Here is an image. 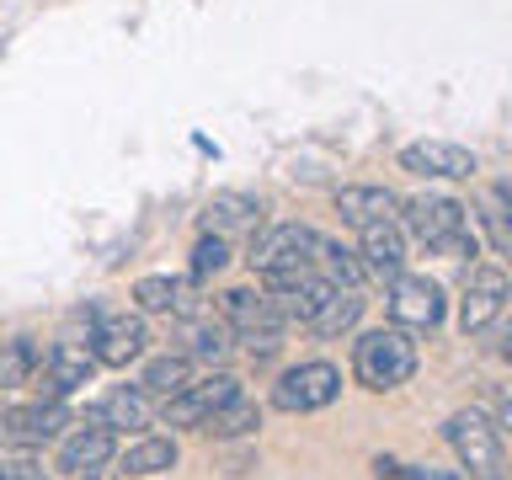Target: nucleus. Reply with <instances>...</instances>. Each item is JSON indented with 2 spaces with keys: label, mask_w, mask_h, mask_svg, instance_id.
<instances>
[{
  "label": "nucleus",
  "mask_w": 512,
  "mask_h": 480,
  "mask_svg": "<svg viewBox=\"0 0 512 480\" xmlns=\"http://www.w3.org/2000/svg\"><path fill=\"white\" fill-rule=\"evenodd\" d=\"M0 480H48V475L32 454H22V459H0Z\"/></svg>",
  "instance_id": "29"
},
{
  "label": "nucleus",
  "mask_w": 512,
  "mask_h": 480,
  "mask_svg": "<svg viewBox=\"0 0 512 480\" xmlns=\"http://www.w3.org/2000/svg\"><path fill=\"white\" fill-rule=\"evenodd\" d=\"M400 171L411 176H448V182H464V176H475V155L464 150L454 139H416L400 150Z\"/></svg>",
  "instance_id": "14"
},
{
  "label": "nucleus",
  "mask_w": 512,
  "mask_h": 480,
  "mask_svg": "<svg viewBox=\"0 0 512 480\" xmlns=\"http://www.w3.org/2000/svg\"><path fill=\"white\" fill-rule=\"evenodd\" d=\"M336 395H342V368L326 363V358H310V363L288 368V374H283L278 384H272V406L288 411V416L326 411Z\"/></svg>",
  "instance_id": "4"
},
{
  "label": "nucleus",
  "mask_w": 512,
  "mask_h": 480,
  "mask_svg": "<svg viewBox=\"0 0 512 480\" xmlns=\"http://www.w3.org/2000/svg\"><path fill=\"white\" fill-rule=\"evenodd\" d=\"M224 267H230V240L203 235L198 246H192V278H219Z\"/></svg>",
  "instance_id": "27"
},
{
  "label": "nucleus",
  "mask_w": 512,
  "mask_h": 480,
  "mask_svg": "<svg viewBox=\"0 0 512 480\" xmlns=\"http://www.w3.org/2000/svg\"><path fill=\"white\" fill-rule=\"evenodd\" d=\"M390 320L400 331H432L443 320V288L427 272H395L390 278Z\"/></svg>",
  "instance_id": "8"
},
{
  "label": "nucleus",
  "mask_w": 512,
  "mask_h": 480,
  "mask_svg": "<svg viewBox=\"0 0 512 480\" xmlns=\"http://www.w3.org/2000/svg\"><path fill=\"white\" fill-rule=\"evenodd\" d=\"M134 304L139 315H198V294L171 278V272H150V278L134 283Z\"/></svg>",
  "instance_id": "20"
},
{
  "label": "nucleus",
  "mask_w": 512,
  "mask_h": 480,
  "mask_svg": "<svg viewBox=\"0 0 512 480\" xmlns=\"http://www.w3.org/2000/svg\"><path fill=\"white\" fill-rule=\"evenodd\" d=\"M262 427V406L246 395H235V400H224V406L208 416V422L198 432H208V438H219V443H230V438H246V432Z\"/></svg>",
  "instance_id": "23"
},
{
  "label": "nucleus",
  "mask_w": 512,
  "mask_h": 480,
  "mask_svg": "<svg viewBox=\"0 0 512 480\" xmlns=\"http://www.w3.org/2000/svg\"><path fill=\"white\" fill-rule=\"evenodd\" d=\"M187 358H203V363H224V358H230V326H208V320H198V326H192L187 331Z\"/></svg>",
  "instance_id": "26"
},
{
  "label": "nucleus",
  "mask_w": 512,
  "mask_h": 480,
  "mask_svg": "<svg viewBox=\"0 0 512 480\" xmlns=\"http://www.w3.org/2000/svg\"><path fill=\"white\" fill-rule=\"evenodd\" d=\"M310 262H320V278L336 283V288H358V283L368 278L363 262H358V251L342 246V240H326V235L315 240V256H310Z\"/></svg>",
  "instance_id": "24"
},
{
  "label": "nucleus",
  "mask_w": 512,
  "mask_h": 480,
  "mask_svg": "<svg viewBox=\"0 0 512 480\" xmlns=\"http://www.w3.org/2000/svg\"><path fill=\"white\" fill-rule=\"evenodd\" d=\"M470 208H464L459 198H443V192H416V198H400V214H395V224H400V235L406 240H416L422 251H432V256H475L480 251V240H475V230H470Z\"/></svg>",
  "instance_id": "1"
},
{
  "label": "nucleus",
  "mask_w": 512,
  "mask_h": 480,
  "mask_svg": "<svg viewBox=\"0 0 512 480\" xmlns=\"http://www.w3.org/2000/svg\"><path fill=\"white\" fill-rule=\"evenodd\" d=\"M262 230V203L246 198V192H214V198L203 203V235H256Z\"/></svg>",
  "instance_id": "17"
},
{
  "label": "nucleus",
  "mask_w": 512,
  "mask_h": 480,
  "mask_svg": "<svg viewBox=\"0 0 512 480\" xmlns=\"http://www.w3.org/2000/svg\"><path fill=\"white\" fill-rule=\"evenodd\" d=\"M235 395H240L235 374H203V379H192L187 390H176L166 406H160V416H166L171 427H203L208 416H214L224 400H235Z\"/></svg>",
  "instance_id": "9"
},
{
  "label": "nucleus",
  "mask_w": 512,
  "mask_h": 480,
  "mask_svg": "<svg viewBox=\"0 0 512 480\" xmlns=\"http://www.w3.org/2000/svg\"><path fill=\"white\" fill-rule=\"evenodd\" d=\"M448 448L459 454V470L470 480H502V427L491 422L486 411H454L443 422Z\"/></svg>",
  "instance_id": "3"
},
{
  "label": "nucleus",
  "mask_w": 512,
  "mask_h": 480,
  "mask_svg": "<svg viewBox=\"0 0 512 480\" xmlns=\"http://www.w3.org/2000/svg\"><path fill=\"white\" fill-rule=\"evenodd\" d=\"M192 379H198V368H192V358H187V352H166V358H155L150 368H144L134 390H144V395H160V400H171L176 390H187Z\"/></svg>",
  "instance_id": "21"
},
{
  "label": "nucleus",
  "mask_w": 512,
  "mask_h": 480,
  "mask_svg": "<svg viewBox=\"0 0 512 480\" xmlns=\"http://www.w3.org/2000/svg\"><path fill=\"white\" fill-rule=\"evenodd\" d=\"M32 379H38L43 400H64V395L86 390L96 379V358H91V347H80V342H54L43 358V374H32Z\"/></svg>",
  "instance_id": "11"
},
{
  "label": "nucleus",
  "mask_w": 512,
  "mask_h": 480,
  "mask_svg": "<svg viewBox=\"0 0 512 480\" xmlns=\"http://www.w3.org/2000/svg\"><path fill=\"white\" fill-rule=\"evenodd\" d=\"M507 299H512L507 272L496 267V262L475 267L470 283H464V299H459V331H464V336H486L496 320L507 315Z\"/></svg>",
  "instance_id": "7"
},
{
  "label": "nucleus",
  "mask_w": 512,
  "mask_h": 480,
  "mask_svg": "<svg viewBox=\"0 0 512 480\" xmlns=\"http://www.w3.org/2000/svg\"><path fill=\"white\" fill-rule=\"evenodd\" d=\"M118 459V432H107V427H75V432H64V443H59V464L54 470L59 475H75V480H91V475H102L107 464Z\"/></svg>",
  "instance_id": "12"
},
{
  "label": "nucleus",
  "mask_w": 512,
  "mask_h": 480,
  "mask_svg": "<svg viewBox=\"0 0 512 480\" xmlns=\"http://www.w3.org/2000/svg\"><path fill=\"white\" fill-rule=\"evenodd\" d=\"M91 358L96 368H128L134 358H144L150 347V326H144L139 310H96V326H91Z\"/></svg>",
  "instance_id": "5"
},
{
  "label": "nucleus",
  "mask_w": 512,
  "mask_h": 480,
  "mask_svg": "<svg viewBox=\"0 0 512 480\" xmlns=\"http://www.w3.org/2000/svg\"><path fill=\"white\" fill-rule=\"evenodd\" d=\"M38 374V342L32 336H11L0 342V390H22Z\"/></svg>",
  "instance_id": "25"
},
{
  "label": "nucleus",
  "mask_w": 512,
  "mask_h": 480,
  "mask_svg": "<svg viewBox=\"0 0 512 480\" xmlns=\"http://www.w3.org/2000/svg\"><path fill=\"white\" fill-rule=\"evenodd\" d=\"M91 480H123V475H107V470H102V475H91Z\"/></svg>",
  "instance_id": "30"
},
{
  "label": "nucleus",
  "mask_w": 512,
  "mask_h": 480,
  "mask_svg": "<svg viewBox=\"0 0 512 480\" xmlns=\"http://www.w3.org/2000/svg\"><path fill=\"white\" fill-rule=\"evenodd\" d=\"M219 320L240 336H278L288 326L283 310L262 294V288H230V294H219Z\"/></svg>",
  "instance_id": "13"
},
{
  "label": "nucleus",
  "mask_w": 512,
  "mask_h": 480,
  "mask_svg": "<svg viewBox=\"0 0 512 480\" xmlns=\"http://www.w3.org/2000/svg\"><path fill=\"white\" fill-rule=\"evenodd\" d=\"M507 187H491V198L486 208H480V219H486V230H491V246L496 251H512V230H507Z\"/></svg>",
  "instance_id": "28"
},
{
  "label": "nucleus",
  "mask_w": 512,
  "mask_h": 480,
  "mask_svg": "<svg viewBox=\"0 0 512 480\" xmlns=\"http://www.w3.org/2000/svg\"><path fill=\"white\" fill-rule=\"evenodd\" d=\"M358 262L363 272H374V278H395V272H406V235H400L395 219L384 224H363L358 230Z\"/></svg>",
  "instance_id": "18"
},
{
  "label": "nucleus",
  "mask_w": 512,
  "mask_h": 480,
  "mask_svg": "<svg viewBox=\"0 0 512 480\" xmlns=\"http://www.w3.org/2000/svg\"><path fill=\"white\" fill-rule=\"evenodd\" d=\"M336 214H342V224H352V230H363V224L395 219L400 198L379 182H347V187H336Z\"/></svg>",
  "instance_id": "16"
},
{
  "label": "nucleus",
  "mask_w": 512,
  "mask_h": 480,
  "mask_svg": "<svg viewBox=\"0 0 512 480\" xmlns=\"http://www.w3.org/2000/svg\"><path fill=\"white\" fill-rule=\"evenodd\" d=\"M416 374V342L411 331L400 326H379V331H363L358 342H352V379L363 384V390H400Z\"/></svg>",
  "instance_id": "2"
},
{
  "label": "nucleus",
  "mask_w": 512,
  "mask_h": 480,
  "mask_svg": "<svg viewBox=\"0 0 512 480\" xmlns=\"http://www.w3.org/2000/svg\"><path fill=\"white\" fill-rule=\"evenodd\" d=\"M315 240H320V235L310 230V224H299V219H288V224H267V230H256V235H251L246 262H251V272H288V267H310Z\"/></svg>",
  "instance_id": "6"
},
{
  "label": "nucleus",
  "mask_w": 512,
  "mask_h": 480,
  "mask_svg": "<svg viewBox=\"0 0 512 480\" xmlns=\"http://www.w3.org/2000/svg\"><path fill=\"white\" fill-rule=\"evenodd\" d=\"M64 422H70V411H64V400H38V406H11L0 411V443L22 448V454H32V448L54 443Z\"/></svg>",
  "instance_id": "10"
},
{
  "label": "nucleus",
  "mask_w": 512,
  "mask_h": 480,
  "mask_svg": "<svg viewBox=\"0 0 512 480\" xmlns=\"http://www.w3.org/2000/svg\"><path fill=\"white\" fill-rule=\"evenodd\" d=\"M86 422L91 427H107V432H144V427H150V395L118 384V390H107V395L91 400Z\"/></svg>",
  "instance_id": "15"
},
{
  "label": "nucleus",
  "mask_w": 512,
  "mask_h": 480,
  "mask_svg": "<svg viewBox=\"0 0 512 480\" xmlns=\"http://www.w3.org/2000/svg\"><path fill=\"white\" fill-rule=\"evenodd\" d=\"M358 320H363V294H358V288H331V299L315 310L310 331L315 336H347Z\"/></svg>",
  "instance_id": "22"
},
{
  "label": "nucleus",
  "mask_w": 512,
  "mask_h": 480,
  "mask_svg": "<svg viewBox=\"0 0 512 480\" xmlns=\"http://www.w3.org/2000/svg\"><path fill=\"white\" fill-rule=\"evenodd\" d=\"M176 459H182L176 438H160V432H139V438L118 454V475H123V480H150V475L176 470Z\"/></svg>",
  "instance_id": "19"
}]
</instances>
